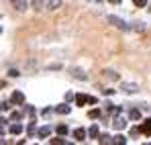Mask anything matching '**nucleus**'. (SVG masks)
<instances>
[{
	"instance_id": "aec40b11",
	"label": "nucleus",
	"mask_w": 151,
	"mask_h": 145,
	"mask_svg": "<svg viewBox=\"0 0 151 145\" xmlns=\"http://www.w3.org/2000/svg\"><path fill=\"white\" fill-rule=\"evenodd\" d=\"M10 119H12V121H21V119H23V113H17V110H14V113L10 115Z\"/></svg>"
},
{
	"instance_id": "9d476101",
	"label": "nucleus",
	"mask_w": 151,
	"mask_h": 145,
	"mask_svg": "<svg viewBox=\"0 0 151 145\" xmlns=\"http://www.w3.org/2000/svg\"><path fill=\"white\" fill-rule=\"evenodd\" d=\"M59 6H61V0H49V2H47V8H49V10H57Z\"/></svg>"
},
{
	"instance_id": "f8f14e48",
	"label": "nucleus",
	"mask_w": 151,
	"mask_h": 145,
	"mask_svg": "<svg viewBox=\"0 0 151 145\" xmlns=\"http://www.w3.org/2000/svg\"><path fill=\"white\" fill-rule=\"evenodd\" d=\"M8 131H10L12 135H19V133H23V125H19V123H17V125H10Z\"/></svg>"
},
{
	"instance_id": "f3484780",
	"label": "nucleus",
	"mask_w": 151,
	"mask_h": 145,
	"mask_svg": "<svg viewBox=\"0 0 151 145\" xmlns=\"http://www.w3.org/2000/svg\"><path fill=\"white\" fill-rule=\"evenodd\" d=\"M68 131H70L68 125H57V133H59V135H68Z\"/></svg>"
},
{
	"instance_id": "c756f323",
	"label": "nucleus",
	"mask_w": 151,
	"mask_h": 145,
	"mask_svg": "<svg viewBox=\"0 0 151 145\" xmlns=\"http://www.w3.org/2000/svg\"><path fill=\"white\" fill-rule=\"evenodd\" d=\"M90 2H100V0H90Z\"/></svg>"
},
{
	"instance_id": "f257e3e1",
	"label": "nucleus",
	"mask_w": 151,
	"mask_h": 145,
	"mask_svg": "<svg viewBox=\"0 0 151 145\" xmlns=\"http://www.w3.org/2000/svg\"><path fill=\"white\" fill-rule=\"evenodd\" d=\"M106 21H108L110 25H114L116 29H121V31H131V27H129V25H127L123 19H119V17H108Z\"/></svg>"
},
{
	"instance_id": "4be33fe9",
	"label": "nucleus",
	"mask_w": 151,
	"mask_h": 145,
	"mask_svg": "<svg viewBox=\"0 0 151 145\" xmlns=\"http://www.w3.org/2000/svg\"><path fill=\"white\" fill-rule=\"evenodd\" d=\"M0 110H10V102H0Z\"/></svg>"
},
{
	"instance_id": "a878e982",
	"label": "nucleus",
	"mask_w": 151,
	"mask_h": 145,
	"mask_svg": "<svg viewBox=\"0 0 151 145\" xmlns=\"http://www.w3.org/2000/svg\"><path fill=\"white\" fill-rule=\"evenodd\" d=\"M135 2V6H145L147 4V0H133Z\"/></svg>"
},
{
	"instance_id": "393cba45",
	"label": "nucleus",
	"mask_w": 151,
	"mask_h": 145,
	"mask_svg": "<svg viewBox=\"0 0 151 145\" xmlns=\"http://www.w3.org/2000/svg\"><path fill=\"white\" fill-rule=\"evenodd\" d=\"M96 117H100V110H90V119H96Z\"/></svg>"
},
{
	"instance_id": "5701e85b",
	"label": "nucleus",
	"mask_w": 151,
	"mask_h": 145,
	"mask_svg": "<svg viewBox=\"0 0 151 145\" xmlns=\"http://www.w3.org/2000/svg\"><path fill=\"white\" fill-rule=\"evenodd\" d=\"M27 131H29V135H33V133H35V121H33V123H29Z\"/></svg>"
},
{
	"instance_id": "20e7f679",
	"label": "nucleus",
	"mask_w": 151,
	"mask_h": 145,
	"mask_svg": "<svg viewBox=\"0 0 151 145\" xmlns=\"http://www.w3.org/2000/svg\"><path fill=\"white\" fill-rule=\"evenodd\" d=\"M10 102H12V104H23V102H25V94H23V92H12Z\"/></svg>"
},
{
	"instance_id": "412c9836",
	"label": "nucleus",
	"mask_w": 151,
	"mask_h": 145,
	"mask_svg": "<svg viewBox=\"0 0 151 145\" xmlns=\"http://www.w3.org/2000/svg\"><path fill=\"white\" fill-rule=\"evenodd\" d=\"M31 4H33V8H35V10H39V8H41V4H43V0H31Z\"/></svg>"
},
{
	"instance_id": "b1692460",
	"label": "nucleus",
	"mask_w": 151,
	"mask_h": 145,
	"mask_svg": "<svg viewBox=\"0 0 151 145\" xmlns=\"http://www.w3.org/2000/svg\"><path fill=\"white\" fill-rule=\"evenodd\" d=\"M8 76H10V78H19L21 74H19V70H10V72H8Z\"/></svg>"
},
{
	"instance_id": "6e6552de",
	"label": "nucleus",
	"mask_w": 151,
	"mask_h": 145,
	"mask_svg": "<svg viewBox=\"0 0 151 145\" xmlns=\"http://www.w3.org/2000/svg\"><path fill=\"white\" fill-rule=\"evenodd\" d=\"M112 127L121 131V129H125V127H127V121H125V119H121V117H116V119L112 121Z\"/></svg>"
},
{
	"instance_id": "423d86ee",
	"label": "nucleus",
	"mask_w": 151,
	"mask_h": 145,
	"mask_svg": "<svg viewBox=\"0 0 151 145\" xmlns=\"http://www.w3.org/2000/svg\"><path fill=\"white\" fill-rule=\"evenodd\" d=\"M70 72H72V76H74V78H78V80H88V76H86V74L82 72L80 68H72Z\"/></svg>"
},
{
	"instance_id": "7c9ffc66",
	"label": "nucleus",
	"mask_w": 151,
	"mask_h": 145,
	"mask_svg": "<svg viewBox=\"0 0 151 145\" xmlns=\"http://www.w3.org/2000/svg\"><path fill=\"white\" fill-rule=\"evenodd\" d=\"M0 33H2V27H0Z\"/></svg>"
},
{
	"instance_id": "2eb2a0df",
	"label": "nucleus",
	"mask_w": 151,
	"mask_h": 145,
	"mask_svg": "<svg viewBox=\"0 0 151 145\" xmlns=\"http://www.w3.org/2000/svg\"><path fill=\"white\" fill-rule=\"evenodd\" d=\"M129 117H131L133 121H137V119H141V113H139L137 108H133V110H129Z\"/></svg>"
},
{
	"instance_id": "6ab92c4d",
	"label": "nucleus",
	"mask_w": 151,
	"mask_h": 145,
	"mask_svg": "<svg viewBox=\"0 0 151 145\" xmlns=\"http://www.w3.org/2000/svg\"><path fill=\"white\" fill-rule=\"evenodd\" d=\"M114 143H119V145L127 143V137H123V135H116V137H114Z\"/></svg>"
},
{
	"instance_id": "4468645a",
	"label": "nucleus",
	"mask_w": 151,
	"mask_h": 145,
	"mask_svg": "<svg viewBox=\"0 0 151 145\" xmlns=\"http://www.w3.org/2000/svg\"><path fill=\"white\" fill-rule=\"evenodd\" d=\"M104 78H108V80H119V74L112 72V70H106V72H104Z\"/></svg>"
},
{
	"instance_id": "dca6fc26",
	"label": "nucleus",
	"mask_w": 151,
	"mask_h": 145,
	"mask_svg": "<svg viewBox=\"0 0 151 145\" xmlns=\"http://www.w3.org/2000/svg\"><path fill=\"white\" fill-rule=\"evenodd\" d=\"M88 135H90L92 139H96V137H98V127H96V125H92V127H90V131H88Z\"/></svg>"
},
{
	"instance_id": "cd10ccee",
	"label": "nucleus",
	"mask_w": 151,
	"mask_h": 145,
	"mask_svg": "<svg viewBox=\"0 0 151 145\" xmlns=\"http://www.w3.org/2000/svg\"><path fill=\"white\" fill-rule=\"evenodd\" d=\"M27 115H31V117H35V108H33V106H27Z\"/></svg>"
},
{
	"instance_id": "ddd939ff",
	"label": "nucleus",
	"mask_w": 151,
	"mask_h": 145,
	"mask_svg": "<svg viewBox=\"0 0 151 145\" xmlns=\"http://www.w3.org/2000/svg\"><path fill=\"white\" fill-rule=\"evenodd\" d=\"M49 135H51V127H41V129H39V137L45 139V137H49Z\"/></svg>"
},
{
	"instance_id": "39448f33",
	"label": "nucleus",
	"mask_w": 151,
	"mask_h": 145,
	"mask_svg": "<svg viewBox=\"0 0 151 145\" xmlns=\"http://www.w3.org/2000/svg\"><path fill=\"white\" fill-rule=\"evenodd\" d=\"M121 90L127 92V94H135L139 88H137V84H123V86H121Z\"/></svg>"
},
{
	"instance_id": "0eeeda50",
	"label": "nucleus",
	"mask_w": 151,
	"mask_h": 145,
	"mask_svg": "<svg viewBox=\"0 0 151 145\" xmlns=\"http://www.w3.org/2000/svg\"><path fill=\"white\" fill-rule=\"evenodd\" d=\"M139 131H141L143 135H151V119H147V121L143 123V125L139 127Z\"/></svg>"
},
{
	"instance_id": "a211bd4d",
	"label": "nucleus",
	"mask_w": 151,
	"mask_h": 145,
	"mask_svg": "<svg viewBox=\"0 0 151 145\" xmlns=\"http://www.w3.org/2000/svg\"><path fill=\"white\" fill-rule=\"evenodd\" d=\"M98 141H100V143H114V139H110L108 135H102V137L98 139Z\"/></svg>"
},
{
	"instance_id": "f03ea898",
	"label": "nucleus",
	"mask_w": 151,
	"mask_h": 145,
	"mask_svg": "<svg viewBox=\"0 0 151 145\" xmlns=\"http://www.w3.org/2000/svg\"><path fill=\"white\" fill-rule=\"evenodd\" d=\"M76 102H78L80 106H84V104H96V98L86 96V94H78V96H76Z\"/></svg>"
},
{
	"instance_id": "1a4fd4ad",
	"label": "nucleus",
	"mask_w": 151,
	"mask_h": 145,
	"mask_svg": "<svg viewBox=\"0 0 151 145\" xmlns=\"http://www.w3.org/2000/svg\"><path fill=\"white\" fill-rule=\"evenodd\" d=\"M74 137L78 139V141H84V139H86V131H84V129H76Z\"/></svg>"
},
{
	"instance_id": "bb28decb",
	"label": "nucleus",
	"mask_w": 151,
	"mask_h": 145,
	"mask_svg": "<svg viewBox=\"0 0 151 145\" xmlns=\"http://www.w3.org/2000/svg\"><path fill=\"white\" fill-rule=\"evenodd\" d=\"M51 143H57V145H61V143H65V139H61V137H57V139H51Z\"/></svg>"
},
{
	"instance_id": "9b49d317",
	"label": "nucleus",
	"mask_w": 151,
	"mask_h": 145,
	"mask_svg": "<svg viewBox=\"0 0 151 145\" xmlns=\"http://www.w3.org/2000/svg\"><path fill=\"white\" fill-rule=\"evenodd\" d=\"M70 110H72V108H70L68 104H59V106L55 108V113H59V115H68Z\"/></svg>"
},
{
	"instance_id": "c85d7f7f",
	"label": "nucleus",
	"mask_w": 151,
	"mask_h": 145,
	"mask_svg": "<svg viewBox=\"0 0 151 145\" xmlns=\"http://www.w3.org/2000/svg\"><path fill=\"white\" fill-rule=\"evenodd\" d=\"M108 2H110V4H121L123 0H108Z\"/></svg>"
},
{
	"instance_id": "7ed1b4c3",
	"label": "nucleus",
	"mask_w": 151,
	"mask_h": 145,
	"mask_svg": "<svg viewBox=\"0 0 151 145\" xmlns=\"http://www.w3.org/2000/svg\"><path fill=\"white\" fill-rule=\"evenodd\" d=\"M10 4H12L14 10H19V12H25L27 10V2L25 0H10Z\"/></svg>"
}]
</instances>
